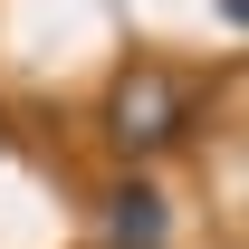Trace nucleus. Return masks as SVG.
Returning a JSON list of instances; mask_svg holds the SVG:
<instances>
[{
	"label": "nucleus",
	"mask_w": 249,
	"mask_h": 249,
	"mask_svg": "<svg viewBox=\"0 0 249 249\" xmlns=\"http://www.w3.org/2000/svg\"><path fill=\"white\" fill-rule=\"evenodd\" d=\"M173 134H192V87L163 77V67L124 77L115 87V144L124 154H154V144H173Z\"/></svg>",
	"instance_id": "f257e3e1"
},
{
	"label": "nucleus",
	"mask_w": 249,
	"mask_h": 249,
	"mask_svg": "<svg viewBox=\"0 0 249 249\" xmlns=\"http://www.w3.org/2000/svg\"><path fill=\"white\" fill-rule=\"evenodd\" d=\"M173 240V201H163L144 173L106 192V249H163Z\"/></svg>",
	"instance_id": "f03ea898"
}]
</instances>
